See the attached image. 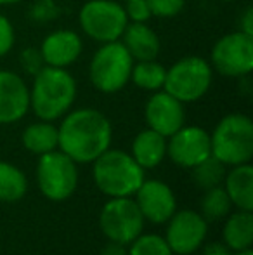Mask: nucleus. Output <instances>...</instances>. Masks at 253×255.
Segmentation results:
<instances>
[{
	"instance_id": "f257e3e1",
	"label": "nucleus",
	"mask_w": 253,
	"mask_h": 255,
	"mask_svg": "<svg viewBox=\"0 0 253 255\" xmlns=\"http://www.w3.org/2000/svg\"><path fill=\"white\" fill-rule=\"evenodd\" d=\"M58 135V148L75 163H92L111 146L113 127L99 110L80 108L64 115Z\"/></svg>"
},
{
	"instance_id": "f03ea898",
	"label": "nucleus",
	"mask_w": 253,
	"mask_h": 255,
	"mask_svg": "<svg viewBox=\"0 0 253 255\" xmlns=\"http://www.w3.org/2000/svg\"><path fill=\"white\" fill-rule=\"evenodd\" d=\"M77 99V80L66 68L44 66L33 77L30 108L40 120L54 122L71 110Z\"/></svg>"
},
{
	"instance_id": "7ed1b4c3",
	"label": "nucleus",
	"mask_w": 253,
	"mask_h": 255,
	"mask_svg": "<svg viewBox=\"0 0 253 255\" xmlns=\"http://www.w3.org/2000/svg\"><path fill=\"white\" fill-rule=\"evenodd\" d=\"M92 175L104 195L111 198H125L135 195L144 182V168L122 149H106L94 161Z\"/></svg>"
},
{
	"instance_id": "20e7f679",
	"label": "nucleus",
	"mask_w": 253,
	"mask_h": 255,
	"mask_svg": "<svg viewBox=\"0 0 253 255\" xmlns=\"http://www.w3.org/2000/svg\"><path fill=\"white\" fill-rule=\"evenodd\" d=\"M212 154L224 165L248 163L253 156V122L243 113L226 115L210 135Z\"/></svg>"
},
{
	"instance_id": "39448f33",
	"label": "nucleus",
	"mask_w": 253,
	"mask_h": 255,
	"mask_svg": "<svg viewBox=\"0 0 253 255\" xmlns=\"http://www.w3.org/2000/svg\"><path fill=\"white\" fill-rule=\"evenodd\" d=\"M134 59L120 40L102 44L88 64V78L102 94L120 92L130 82Z\"/></svg>"
},
{
	"instance_id": "423d86ee",
	"label": "nucleus",
	"mask_w": 253,
	"mask_h": 255,
	"mask_svg": "<svg viewBox=\"0 0 253 255\" xmlns=\"http://www.w3.org/2000/svg\"><path fill=\"white\" fill-rule=\"evenodd\" d=\"M213 82V68L205 57L186 56L167 70L163 91L180 103L199 101L210 91Z\"/></svg>"
},
{
	"instance_id": "0eeeda50",
	"label": "nucleus",
	"mask_w": 253,
	"mask_h": 255,
	"mask_svg": "<svg viewBox=\"0 0 253 255\" xmlns=\"http://www.w3.org/2000/svg\"><path fill=\"white\" fill-rule=\"evenodd\" d=\"M78 24L88 38L108 44L120 40L128 24L125 9L115 0H88L82 5Z\"/></svg>"
},
{
	"instance_id": "6e6552de",
	"label": "nucleus",
	"mask_w": 253,
	"mask_h": 255,
	"mask_svg": "<svg viewBox=\"0 0 253 255\" xmlns=\"http://www.w3.org/2000/svg\"><path fill=\"white\" fill-rule=\"evenodd\" d=\"M37 181L45 198L52 202H63L70 198L77 189V163L61 149L40 154L37 167Z\"/></svg>"
},
{
	"instance_id": "1a4fd4ad",
	"label": "nucleus",
	"mask_w": 253,
	"mask_h": 255,
	"mask_svg": "<svg viewBox=\"0 0 253 255\" xmlns=\"http://www.w3.org/2000/svg\"><path fill=\"white\" fill-rule=\"evenodd\" d=\"M212 68L229 78H245L253 70V35L233 31L215 42Z\"/></svg>"
},
{
	"instance_id": "9d476101",
	"label": "nucleus",
	"mask_w": 253,
	"mask_h": 255,
	"mask_svg": "<svg viewBox=\"0 0 253 255\" xmlns=\"http://www.w3.org/2000/svg\"><path fill=\"white\" fill-rule=\"evenodd\" d=\"M144 221L137 203L130 200V196L111 198L102 207L99 215V226L106 238L123 245L132 243L141 235Z\"/></svg>"
},
{
	"instance_id": "9b49d317",
	"label": "nucleus",
	"mask_w": 253,
	"mask_h": 255,
	"mask_svg": "<svg viewBox=\"0 0 253 255\" xmlns=\"http://www.w3.org/2000/svg\"><path fill=\"white\" fill-rule=\"evenodd\" d=\"M165 240L170 250L179 255H189L203 245L208 231V222L194 210L175 212L169 219Z\"/></svg>"
},
{
	"instance_id": "f8f14e48",
	"label": "nucleus",
	"mask_w": 253,
	"mask_h": 255,
	"mask_svg": "<svg viewBox=\"0 0 253 255\" xmlns=\"http://www.w3.org/2000/svg\"><path fill=\"white\" fill-rule=\"evenodd\" d=\"M169 139L167 154L179 167L192 168L212 154L210 134L205 128L196 127V125H189V127L184 125Z\"/></svg>"
},
{
	"instance_id": "ddd939ff",
	"label": "nucleus",
	"mask_w": 253,
	"mask_h": 255,
	"mask_svg": "<svg viewBox=\"0 0 253 255\" xmlns=\"http://www.w3.org/2000/svg\"><path fill=\"white\" fill-rule=\"evenodd\" d=\"M144 117L151 130L169 139L186 124V108H184V103H180L179 99L162 89L148 99Z\"/></svg>"
},
{
	"instance_id": "4468645a",
	"label": "nucleus",
	"mask_w": 253,
	"mask_h": 255,
	"mask_svg": "<svg viewBox=\"0 0 253 255\" xmlns=\"http://www.w3.org/2000/svg\"><path fill=\"white\" fill-rule=\"evenodd\" d=\"M30 111V87L23 77L0 70V125L16 124Z\"/></svg>"
},
{
	"instance_id": "2eb2a0df",
	"label": "nucleus",
	"mask_w": 253,
	"mask_h": 255,
	"mask_svg": "<svg viewBox=\"0 0 253 255\" xmlns=\"http://www.w3.org/2000/svg\"><path fill=\"white\" fill-rule=\"evenodd\" d=\"M135 203L141 210L142 217L153 224H163L175 214V195L169 184L162 181H146L135 191Z\"/></svg>"
},
{
	"instance_id": "dca6fc26",
	"label": "nucleus",
	"mask_w": 253,
	"mask_h": 255,
	"mask_svg": "<svg viewBox=\"0 0 253 255\" xmlns=\"http://www.w3.org/2000/svg\"><path fill=\"white\" fill-rule=\"evenodd\" d=\"M84 51V42L80 35L73 30H58L49 33L42 40L40 52L45 66L68 68L77 63Z\"/></svg>"
},
{
	"instance_id": "f3484780",
	"label": "nucleus",
	"mask_w": 253,
	"mask_h": 255,
	"mask_svg": "<svg viewBox=\"0 0 253 255\" xmlns=\"http://www.w3.org/2000/svg\"><path fill=\"white\" fill-rule=\"evenodd\" d=\"M120 42L125 45L134 61L156 59L162 51L160 37L146 23H128L120 37Z\"/></svg>"
},
{
	"instance_id": "a211bd4d",
	"label": "nucleus",
	"mask_w": 253,
	"mask_h": 255,
	"mask_svg": "<svg viewBox=\"0 0 253 255\" xmlns=\"http://www.w3.org/2000/svg\"><path fill=\"white\" fill-rule=\"evenodd\" d=\"M167 156V137L162 134L146 128L135 135L132 142V158L142 168H153L163 161Z\"/></svg>"
},
{
	"instance_id": "6ab92c4d",
	"label": "nucleus",
	"mask_w": 253,
	"mask_h": 255,
	"mask_svg": "<svg viewBox=\"0 0 253 255\" xmlns=\"http://www.w3.org/2000/svg\"><path fill=\"white\" fill-rule=\"evenodd\" d=\"M226 193L240 210H253V168L250 163L234 165L226 175Z\"/></svg>"
},
{
	"instance_id": "aec40b11",
	"label": "nucleus",
	"mask_w": 253,
	"mask_h": 255,
	"mask_svg": "<svg viewBox=\"0 0 253 255\" xmlns=\"http://www.w3.org/2000/svg\"><path fill=\"white\" fill-rule=\"evenodd\" d=\"M224 243L236 252L252 249L253 214L250 210H240L227 219L226 226H224Z\"/></svg>"
},
{
	"instance_id": "412c9836",
	"label": "nucleus",
	"mask_w": 253,
	"mask_h": 255,
	"mask_svg": "<svg viewBox=\"0 0 253 255\" xmlns=\"http://www.w3.org/2000/svg\"><path fill=\"white\" fill-rule=\"evenodd\" d=\"M21 141H23V146L28 151L35 154L54 151V149H58V142H59L58 127L52 122L40 120L37 124H31L24 128Z\"/></svg>"
},
{
	"instance_id": "4be33fe9",
	"label": "nucleus",
	"mask_w": 253,
	"mask_h": 255,
	"mask_svg": "<svg viewBox=\"0 0 253 255\" xmlns=\"http://www.w3.org/2000/svg\"><path fill=\"white\" fill-rule=\"evenodd\" d=\"M165 77H167V68L163 64H160L156 59L134 61L130 82H134L135 87L142 89V91L156 92L163 89Z\"/></svg>"
},
{
	"instance_id": "5701e85b",
	"label": "nucleus",
	"mask_w": 253,
	"mask_h": 255,
	"mask_svg": "<svg viewBox=\"0 0 253 255\" xmlns=\"http://www.w3.org/2000/svg\"><path fill=\"white\" fill-rule=\"evenodd\" d=\"M28 181L23 170L7 161H0V202H17L24 196Z\"/></svg>"
},
{
	"instance_id": "b1692460",
	"label": "nucleus",
	"mask_w": 253,
	"mask_h": 255,
	"mask_svg": "<svg viewBox=\"0 0 253 255\" xmlns=\"http://www.w3.org/2000/svg\"><path fill=\"white\" fill-rule=\"evenodd\" d=\"M224 177H226V165L220 160H217L213 154H210L201 163L192 167V181L205 191L210 188H215V186H220Z\"/></svg>"
},
{
	"instance_id": "393cba45",
	"label": "nucleus",
	"mask_w": 253,
	"mask_h": 255,
	"mask_svg": "<svg viewBox=\"0 0 253 255\" xmlns=\"http://www.w3.org/2000/svg\"><path fill=\"white\" fill-rule=\"evenodd\" d=\"M231 200L222 186H215L205 191L201 198V215L206 222H215L226 217L231 210Z\"/></svg>"
},
{
	"instance_id": "a878e982",
	"label": "nucleus",
	"mask_w": 253,
	"mask_h": 255,
	"mask_svg": "<svg viewBox=\"0 0 253 255\" xmlns=\"http://www.w3.org/2000/svg\"><path fill=\"white\" fill-rule=\"evenodd\" d=\"M128 255H173L165 238L158 235H139L130 243Z\"/></svg>"
},
{
	"instance_id": "bb28decb",
	"label": "nucleus",
	"mask_w": 253,
	"mask_h": 255,
	"mask_svg": "<svg viewBox=\"0 0 253 255\" xmlns=\"http://www.w3.org/2000/svg\"><path fill=\"white\" fill-rule=\"evenodd\" d=\"M59 7L58 3H56V0H35L33 3H31L30 10H28V14H30V19L35 21V23H51V21H54L56 17L59 16Z\"/></svg>"
},
{
	"instance_id": "cd10ccee",
	"label": "nucleus",
	"mask_w": 253,
	"mask_h": 255,
	"mask_svg": "<svg viewBox=\"0 0 253 255\" xmlns=\"http://www.w3.org/2000/svg\"><path fill=\"white\" fill-rule=\"evenodd\" d=\"M148 5L153 16L169 19V17H175L182 12L186 0H148Z\"/></svg>"
},
{
	"instance_id": "c85d7f7f",
	"label": "nucleus",
	"mask_w": 253,
	"mask_h": 255,
	"mask_svg": "<svg viewBox=\"0 0 253 255\" xmlns=\"http://www.w3.org/2000/svg\"><path fill=\"white\" fill-rule=\"evenodd\" d=\"M19 63H21V68H23L24 73L31 75V77H35V75L45 66L40 49H35V47L23 49L19 54Z\"/></svg>"
},
{
	"instance_id": "c756f323",
	"label": "nucleus",
	"mask_w": 253,
	"mask_h": 255,
	"mask_svg": "<svg viewBox=\"0 0 253 255\" xmlns=\"http://www.w3.org/2000/svg\"><path fill=\"white\" fill-rule=\"evenodd\" d=\"M123 9H125L128 23H148L153 17L148 0H125Z\"/></svg>"
},
{
	"instance_id": "7c9ffc66",
	"label": "nucleus",
	"mask_w": 253,
	"mask_h": 255,
	"mask_svg": "<svg viewBox=\"0 0 253 255\" xmlns=\"http://www.w3.org/2000/svg\"><path fill=\"white\" fill-rule=\"evenodd\" d=\"M16 44V31L9 17L0 14V57L7 56Z\"/></svg>"
},
{
	"instance_id": "2f4dec72",
	"label": "nucleus",
	"mask_w": 253,
	"mask_h": 255,
	"mask_svg": "<svg viewBox=\"0 0 253 255\" xmlns=\"http://www.w3.org/2000/svg\"><path fill=\"white\" fill-rule=\"evenodd\" d=\"M203 255H233V250H231L226 243L213 242V243L205 245V249H203Z\"/></svg>"
},
{
	"instance_id": "473e14b6",
	"label": "nucleus",
	"mask_w": 253,
	"mask_h": 255,
	"mask_svg": "<svg viewBox=\"0 0 253 255\" xmlns=\"http://www.w3.org/2000/svg\"><path fill=\"white\" fill-rule=\"evenodd\" d=\"M240 31L248 33V35H253V9H252V7H247V9H245V12L241 14Z\"/></svg>"
},
{
	"instance_id": "72a5a7b5",
	"label": "nucleus",
	"mask_w": 253,
	"mask_h": 255,
	"mask_svg": "<svg viewBox=\"0 0 253 255\" xmlns=\"http://www.w3.org/2000/svg\"><path fill=\"white\" fill-rule=\"evenodd\" d=\"M99 255H128L127 249L123 243H116V242H109L104 249L101 250Z\"/></svg>"
},
{
	"instance_id": "f704fd0d",
	"label": "nucleus",
	"mask_w": 253,
	"mask_h": 255,
	"mask_svg": "<svg viewBox=\"0 0 253 255\" xmlns=\"http://www.w3.org/2000/svg\"><path fill=\"white\" fill-rule=\"evenodd\" d=\"M17 2H23V0H0V5H14Z\"/></svg>"
},
{
	"instance_id": "c9c22d12",
	"label": "nucleus",
	"mask_w": 253,
	"mask_h": 255,
	"mask_svg": "<svg viewBox=\"0 0 253 255\" xmlns=\"http://www.w3.org/2000/svg\"><path fill=\"white\" fill-rule=\"evenodd\" d=\"M234 255H253V252H252V249H245V250H238Z\"/></svg>"
},
{
	"instance_id": "e433bc0d",
	"label": "nucleus",
	"mask_w": 253,
	"mask_h": 255,
	"mask_svg": "<svg viewBox=\"0 0 253 255\" xmlns=\"http://www.w3.org/2000/svg\"><path fill=\"white\" fill-rule=\"evenodd\" d=\"M222 2H236V0H222Z\"/></svg>"
},
{
	"instance_id": "4c0bfd02",
	"label": "nucleus",
	"mask_w": 253,
	"mask_h": 255,
	"mask_svg": "<svg viewBox=\"0 0 253 255\" xmlns=\"http://www.w3.org/2000/svg\"><path fill=\"white\" fill-rule=\"evenodd\" d=\"M123 2H125V0H123Z\"/></svg>"
}]
</instances>
